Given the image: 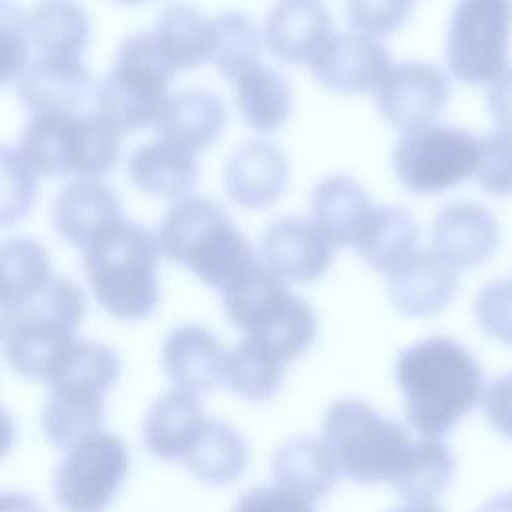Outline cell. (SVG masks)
I'll return each mask as SVG.
<instances>
[{"mask_svg": "<svg viewBox=\"0 0 512 512\" xmlns=\"http://www.w3.org/2000/svg\"><path fill=\"white\" fill-rule=\"evenodd\" d=\"M226 348L200 324L176 326L162 344V366L176 390L192 396L208 394L220 386L226 368Z\"/></svg>", "mask_w": 512, "mask_h": 512, "instance_id": "18", "label": "cell"}, {"mask_svg": "<svg viewBox=\"0 0 512 512\" xmlns=\"http://www.w3.org/2000/svg\"><path fill=\"white\" fill-rule=\"evenodd\" d=\"M374 92L386 122L408 134L434 124L448 102L450 82L428 62H404L392 66Z\"/></svg>", "mask_w": 512, "mask_h": 512, "instance_id": "13", "label": "cell"}, {"mask_svg": "<svg viewBox=\"0 0 512 512\" xmlns=\"http://www.w3.org/2000/svg\"><path fill=\"white\" fill-rule=\"evenodd\" d=\"M392 166L406 190L434 196L474 176L476 138L462 128L430 124L398 140Z\"/></svg>", "mask_w": 512, "mask_h": 512, "instance_id": "11", "label": "cell"}, {"mask_svg": "<svg viewBox=\"0 0 512 512\" xmlns=\"http://www.w3.org/2000/svg\"><path fill=\"white\" fill-rule=\"evenodd\" d=\"M182 462L200 482L224 486L244 474L248 446L232 426L206 418Z\"/></svg>", "mask_w": 512, "mask_h": 512, "instance_id": "31", "label": "cell"}, {"mask_svg": "<svg viewBox=\"0 0 512 512\" xmlns=\"http://www.w3.org/2000/svg\"><path fill=\"white\" fill-rule=\"evenodd\" d=\"M312 76L338 94L376 90L392 68L386 46L362 32L332 36L308 66Z\"/></svg>", "mask_w": 512, "mask_h": 512, "instance_id": "15", "label": "cell"}, {"mask_svg": "<svg viewBox=\"0 0 512 512\" xmlns=\"http://www.w3.org/2000/svg\"><path fill=\"white\" fill-rule=\"evenodd\" d=\"M16 438V424L12 416L0 406V460L10 452Z\"/></svg>", "mask_w": 512, "mask_h": 512, "instance_id": "46", "label": "cell"}, {"mask_svg": "<svg viewBox=\"0 0 512 512\" xmlns=\"http://www.w3.org/2000/svg\"><path fill=\"white\" fill-rule=\"evenodd\" d=\"M84 314L82 290L72 280L54 276L4 338L10 368L24 378L50 384L78 342L76 332Z\"/></svg>", "mask_w": 512, "mask_h": 512, "instance_id": "8", "label": "cell"}, {"mask_svg": "<svg viewBox=\"0 0 512 512\" xmlns=\"http://www.w3.org/2000/svg\"><path fill=\"white\" fill-rule=\"evenodd\" d=\"M34 58L82 60L90 44V18L74 0H40L26 14Z\"/></svg>", "mask_w": 512, "mask_h": 512, "instance_id": "26", "label": "cell"}, {"mask_svg": "<svg viewBox=\"0 0 512 512\" xmlns=\"http://www.w3.org/2000/svg\"><path fill=\"white\" fill-rule=\"evenodd\" d=\"M220 292L228 320L284 364L312 346L318 332L316 312L262 264L254 262Z\"/></svg>", "mask_w": 512, "mask_h": 512, "instance_id": "4", "label": "cell"}, {"mask_svg": "<svg viewBox=\"0 0 512 512\" xmlns=\"http://www.w3.org/2000/svg\"><path fill=\"white\" fill-rule=\"evenodd\" d=\"M284 362L268 348L244 338L226 356V386L248 400L272 398L284 378Z\"/></svg>", "mask_w": 512, "mask_h": 512, "instance_id": "35", "label": "cell"}, {"mask_svg": "<svg viewBox=\"0 0 512 512\" xmlns=\"http://www.w3.org/2000/svg\"><path fill=\"white\" fill-rule=\"evenodd\" d=\"M28 56L26 12L12 0H0V86L20 80Z\"/></svg>", "mask_w": 512, "mask_h": 512, "instance_id": "39", "label": "cell"}, {"mask_svg": "<svg viewBox=\"0 0 512 512\" xmlns=\"http://www.w3.org/2000/svg\"><path fill=\"white\" fill-rule=\"evenodd\" d=\"M408 424L424 438H442L486 394L474 354L448 336H430L404 348L394 366Z\"/></svg>", "mask_w": 512, "mask_h": 512, "instance_id": "1", "label": "cell"}, {"mask_svg": "<svg viewBox=\"0 0 512 512\" xmlns=\"http://www.w3.org/2000/svg\"><path fill=\"white\" fill-rule=\"evenodd\" d=\"M388 298L406 316L442 312L458 290V272L432 250H416L386 274Z\"/></svg>", "mask_w": 512, "mask_h": 512, "instance_id": "20", "label": "cell"}, {"mask_svg": "<svg viewBox=\"0 0 512 512\" xmlns=\"http://www.w3.org/2000/svg\"><path fill=\"white\" fill-rule=\"evenodd\" d=\"M158 236L132 222L116 220L84 248L86 282L102 310L124 322L148 318L160 302Z\"/></svg>", "mask_w": 512, "mask_h": 512, "instance_id": "2", "label": "cell"}, {"mask_svg": "<svg viewBox=\"0 0 512 512\" xmlns=\"http://www.w3.org/2000/svg\"><path fill=\"white\" fill-rule=\"evenodd\" d=\"M122 218L118 194L102 180H72L60 190L52 206L54 230L64 242L78 248H84L102 228Z\"/></svg>", "mask_w": 512, "mask_h": 512, "instance_id": "24", "label": "cell"}, {"mask_svg": "<svg viewBox=\"0 0 512 512\" xmlns=\"http://www.w3.org/2000/svg\"><path fill=\"white\" fill-rule=\"evenodd\" d=\"M226 118V104L218 94L188 88L168 96L154 128L158 138L196 156L218 140Z\"/></svg>", "mask_w": 512, "mask_h": 512, "instance_id": "23", "label": "cell"}, {"mask_svg": "<svg viewBox=\"0 0 512 512\" xmlns=\"http://www.w3.org/2000/svg\"><path fill=\"white\" fill-rule=\"evenodd\" d=\"M120 376V360L102 342L78 340L50 382L42 412L44 436L68 450L104 426V398Z\"/></svg>", "mask_w": 512, "mask_h": 512, "instance_id": "7", "label": "cell"}, {"mask_svg": "<svg viewBox=\"0 0 512 512\" xmlns=\"http://www.w3.org/2000/svg\"><path fill=\"white\" fill-rule=\"evenodd\" d=\"M38 176L18 148L0 144V228L22 222L34 206Z\"/></svg>", "mask_w": 512, "mask_h": 512, "instance_id": "37", "label": "cell"}, {"mask_svg": "<svg viewBox=\"0 0 512 512\" xmlns=\"http://www.w3.org/2000/svg\"><path fill=\"white\" fill-rule=\"evenodd\" d=\"M356 250L374 270L388 274L418 250V222L402 206H378Z\"/></svg>", "mask_w": 512, "mask_h": 512, "instance_id": "33", "label": "cell"}, {"mask_svg": "<svg viewBox=\"0 0 512 512\" xmlns=\"http://www.w3.org/2000/svg\"><path fill=\"white\" fill-rule=\"evenodd\" d=\"M152 34L174 70H194L214 58V20L190 4H166Z\"/></svg>", "mask_w": 512, "mask_h": 512, "instance_id": "29", "label": "cell"}, {"mask_svg": "<svg viewBox=\"0 0 512 512\" xmlns=\"http://www.w3.org/2000/svg\"><path fill=\"white\" fill-rule=\"evenodd\" d=\"M322 434L340 472L358 484H392L404 470L416 442L406 426L356 398L328 406Z\"/></svg>", "mask_w": 512, "mask_h": 512, "instance_id": "6", "label": "cell"}, {"mask_svg": "<svg viewBox=\"0 0 512 512\" xmlns=\"http://www.w3.org/2000/svg\"><path fill=\"white\" fill-rule=\"evenodd\" d=\"M216 50L214 64L218 72L234 82L244 70L260 62L262 36L252 18L240 10H230L214 18Z\"/></svg>", "mask_w": 512, "mask_h": 512, "instance_id": "36", "label": "cell"}, {"mask_svg": "<svg viewBox=\"0 0 512 512\" xmlns=\"http://www.w3.org/2000/svg\"><path fill=\"white\" fill-rule=\"evenodd\" d=\"M474 314L490 338L512 346V280L486 284L476 296Z\"/></svg>", "mask_w": 512, "mask_h": 512, "instance_id": "41", "label": "cell"}, {"mask_svg": "<svg viewBox=\"0 0 512 512\" xmlns=\"http://www.w3.org/2000/svg\"><path fill=\"white\" fill-rule=\"evenodd\" d=\"M122 132L92 108L80 114L30 116L20 152L36 176L102 180L118 162Z\"/></svg>", "mask_w": 512, "mask_h": 512, "instance_id": "5", "label": "cell"}, {"mask_svg": "<svg viewBox=\"0 0 512 512\" xmlns=\"http://www.w3.org/2000/svg\"><path fill=\"white\" fill-rule=\"evenodd\" d=\"M174 74L154 34H134L120 44L112 70L96 86V108L122 134L154 126Z\"/></svg>", "mask_w": 512, "mask_h": 512, "instance_id": "9", "label": "cell"}, {"mask_svg": "<svg viewBox=\"0 0 512 512\" xmlns=\"http://www.w3.org/2000/svg\"><path fill=\"white\" fill-rule=\"evenodd\" d=\"M30 116L80 114L96 108V84L82 60L32 58L18 80Z\"/></svg>", "mask_w": 512, "mask_h": 512, "instance_id": "14", "label": "cell"}, {"mask_svg": "<svg viewBox=\"0 0 512 512\" xmlns=\"http://www.w3.org/2000/svg\"><path fill=\"white\" fill-rule=\"evenodd\" d=\"M454 476V456L440 438H422L414 442L404 470L392 482V488L406 502H432L440 496Z\"/></svg>", "mask_w": 512, "mask_h": 512, "instance_id": "34", "label": "cell"}, {"mask_svg": "<svg viewBox=\"0 0 512 512\" xmlns=\"http://www.w3.org/2000/svg\"><path fill=\"white\" fill-rule=\"evenodd\" d=\"M130 470L124 442L94 432L70 446L54 472V498L66 512H104Z\"/></svg>", "mask_w": 512, "mask_h": 512, "instance_id": "12", "label": "cell"}, {"mask_svg": "<svg viewBox=\"0 0 512 512\" xmlns=\"http://www.w3.org/2000/svg\"><path fill=\"white\" fill-rule=\"evenodd\" d=\"M0 512H42L34 498L20 492H0Z\"/></svg>", "mask_w": 512, "mask_h": 512, "instance_id": "45", "label": "cell"}, {"mask_svg": "<svg viewBox=\"0 0 512 512\" xmlns=\"http://www.w3.org/2000/svg\"><path fill=\"white\" fill-rule=\"evenodd\" d=\"M334 248L312 220L280 218L260 240L262 266L284 282L320 280L332 264Z\"/></svg>", "mask_w": 512, "mask_h": 512, "instance_id": "16", "label": "cell"}, {"mask_svg": "<svg viewBox=\"0 0 512 512\" xmlns=\"http://www.w3.org/2000/svg\"><path fill=\"white\" fill-rule=\"evenodd\" d=\"M334 24L322 0H280L266 16L264 42L286 64H306L334 36Z\"/></svg>", "mask_w": 512, "mask_h": 512, "instance_id": "19", "label": "cell"}, {"mask_svg": "<svg viewBox=\"0 0 512 512\" xmlns=\"http://www.w3.org/2000/svg\"><path fill=\"white\" fill-rule=\"evenodd\" d=\"M510 0H458L446 36V62L464 84H488L508 68Z\"/></svg>", "mask_w": 512, "mask_h": 512, "instance_id": "10", "label": "cell"}, {"mask_svg": "<svg viewBox=\"0 0 512 512\" xmlns=\"http://www.w3.org/2000/svg\"><path fill=\"white\" fill-rule=\"evenodd\" d=\"M232 512H316L312 500L280 486H256L244 492Z\"/></svg>", "mask_w": 512, "mask_h": 512, "instance_id": "42", "label": "cell"}, {"mask_svg": "<svg viewBox=\"0 0 512 512\" xmlns=\"http://www.w3.org/2000/svg\"><path fill=\"white\" fill-rule=\"evenodd\" d=\"M482 402L490 426L502 436L512 438V372L496 378Z\"/></svg>", "mask_w": 512, "mask_h": 512, "instance_id": "43", "label": "cell"}, {"mask_svg": "<svg viewBox=\"0 0 512 512\" xmlns=\"http://www.w3.org/2000/svg\"><path fill=\"white\" fill-rule=\"evenodd\" d=\"M338 476V462L322 438H292L272 456V478L276 486L308 500L328 494L336 486Z\"/></svg>", "mask_w": 512, "mask_h": 512, "instance_id": "30", "label": "cell"}, {"mask_svg": "<svg viewBox=\"0 0 512 512\" xmlns=\"http://www.w3.org/2000/svg\"><path fill=\"white\" fill-rule=\"evenodd\" d=\"M206 416L196 396L172 390L146 412L142 438L148 452L160 460H182L198 436Z\"/></svg>", "mask_w": 512, "mask_h": 512, "instance_id": "28", "label": "cell"}, {"mask_svg": "<svg viewBox=\"0 0 512 512\" xmlns=\"http://www.w3.org/2000/svg\"><path fill=\"white\" fill-rule=\"evenodd\" d=\"M486 108L492 120L512 134V66L496 76L486 90Z\"/></svg>", "mask_w": 512, "mask_h": 512, "instance_id": "44", "label": "cell"}, {"mask_svg": "<svg viewBox=\"0 0 512 512\" xmlns=\"http://www.w3.org/2000/svg\"><path fill=\"white\" fill-rule=\"evenodd\" d=\"M474 176L490 196H512V134L498 130L476 138Z\"/></svg>", "mask_w": 512, "mask_h": 512, "instance_id": "38", "label": "cell"}, {"mask_svg": "<svg viewBox=\"0 0 512 512\" xmlns=\"http://www.w3.org/2000/svg\"><path fill=\"white\" fill-rule=\"evenodd\" d=\"M476 512H512V490L496 494L494 498H490L482 508H478Z\"/></svg>", "mask_w": 512, "mask_h": 512, "instance_id": "47", "label": "cell"}, {"mask_svg": "<svg viewBox=\"0 0 512 512\" xmlns=\"http://www.w3.org/2000/svg\"><path fill=\"white\" fill-rule=\"evenodd\" d=\"M314 226L336 246L360 242L374 206L368 192L348 176H328L320 180L310 196Z\"/></svg>", "mask_w": 512, "mask_h": 512, "instance_id": "25", "label": "cell"}, {"mask_svg": "<svg viewBox=\"0 0 512 512\" xmlns=\"http://www.w3.org/2000/svg\"><path fill=\"white\" fill-rule=\"evenodd\" d=\"M118 4H126V6H136V4H142V2H148V0H114Z\"/></svg>", "mask_w": 512, "mask_h": 512, "instance_id": "49", "label": "cell"}, {"mask_svg": "<svg viewBox=\"0 0 512 512\" xmlns=\"http://www.w3.org/2000/svg\"><path fill=\"white\" fill-rule=\"evenodd\" d=\"M286 154L268 140H248L228 160L224 186L232 202L242 208H268L288 184Z\"/></svg>", "mask_w": 512, "mask_h": 512, "instance_id": "22", "label": "cell"}, {"mask_svg": "<svg viewBox=\"0 0 512 512\" xmlns=\"http://www.w3.org/2000/svg\"><path fill=\"white\" fill-rule=\"evenodd\" d=\"M130 182L160 200L178 202L190 196L198 182L196 156L162 140L138 146L128 158Z\"/></svg>", "mask_w": 512, "mask_h": 512, "instance_id": "27", "label": "cell"}, {"mask_svg": "<svg viewBox=\"0 0 512 512\" xmlns=\"http://www.w3.org/2000/svg\"><path fill=\"white\" fill-rule=\"evenodd\" d=\"M390 512H444L440 506L432 504V502H408L404 506H398Z\"/></svg>", "mask_w": 512, "mask_h": 512, "instance_id": "48", "label": "cell"}, {"mask_svg": "<svg viewBox=\"0 0 512 512\" xmlns=\"http://www.w3.org/2000/svg\"><path fill=\"white\" fill-rule=\"evenodd\" d=\"M412 0H346V18L356 32L378 38L404 24Z\"/></svg>", "mask_w": 512, "mask_h": 512, "instance_id": "40", "label": "cell"}, {"mask_svg": "<svg viewBox=\"0 0 512 512\" xmlns=\"http://www.w3.org/2000/svg\"><path fill=\"white\" fill-rule=\"evenodd\" d=\"M432 252L454 270L484 264L500 244V226L482 206L456 202L442 208L430 230Z\"/></svg>", "mask_w": 512, "mask_h": 512, "instance_id": "17", "label": "cell"}, {"mask_svg": "<svg viewBox=\"0 0 512 512\" xmlns=\"http://www.w3.org/2000/svg\"><path fill=\"white\" fill-rule=\"evenodd\" d=\"M232 84L236 106L252 130L274 132L286 124L292 110V92L274 68L258 62Z\"/></svg>", "mask_w": 512, "mask_h": 512, "instance_id": "32", "label": "cell"}, {"mask_svg": "<svg viewBox=\"0 0 512 512\" xmlns=\"http://www.w3.org/2000/svg\"><path fill=\"white\" fill-rule=\"evenodd\" d=\"M160 254L204 284L224 290L254 262V250L214 200L188 196L174 202L158 226Z\"/></svg>", "mask_w": 512, "mask_h": 512, "instance_id": "3", "label": "cell"}, {"mask_svg": "<svg viewBox=\"0 0 512 512\" xmlns=\"http://www.w3.org/2000/svg\"><path fill=\"white\" fill-rule=\"evenodd\" d=\"M46 248L30 238L0 242V340L52 282Z\"/></svg>", "mask_w": 512, "mask_h": 512, "instance_id": "21", "label": "cell"}]
</instances>
